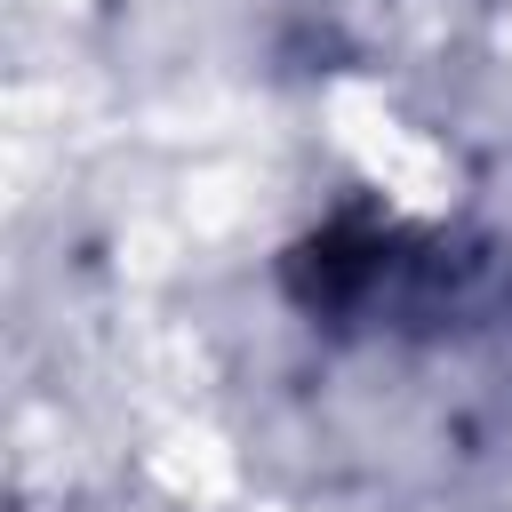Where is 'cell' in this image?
Segmentation results:
<instances>
[]
</instances>
